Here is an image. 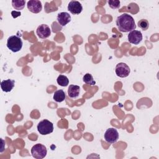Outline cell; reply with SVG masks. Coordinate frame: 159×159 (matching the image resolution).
Wrapping results in <instances>:
<instances>
[{
	"mask_svg": "<svg viewBox=\"0 0 159 159\" xmlns=\"http://www.w3.org/2000/svg\"><path fill=\"white\" fill-rule=\"evenodd\" d=\"M57 19L59 24L61 27H63V26H65L67 24H68L71 21V18L70 15L68 12H61L58 14Z\"/></svg>",
	"mask_w": 159,
	"mask_h": 159,
	"instance_id": "8fae6325",
	"label": "cell"
},
{
	"mask_svg": "<svg viewBox=\"0 0 159 159\" xmlns=\"http://www.w3.org/2000/svg\"><path fill=\"white\" fill-rule=\"evenodd\" d=\"M28 9L32 13H39L42 9V2L38 0H30L27 3Z\"/></svg>",
	"mask_w": 159,
	"mask_h": 159,
	"instance_id": "9c48e42d",
	"label": "cell"
},
{
	"mask_svg": "<svg viewBox=\"0 0 159 159\" xmlns=\"http://www.w3.org/2000/svg\"><path fill=\"white\" fill-rule=\"evenodd\" d=\"M83 81L85 83H86L88 84H89L91 86H94L96 84V81L93 79V77L92 75L90 74V73H86L83 76Z\"/></svg>",
	"mask_w": 159,
	"mask_h": 159,
	"instance_id": "e0dca14e",
	"label": "cell"
},
{
	"mask_svg": "<svg viewBox=\"0 0 159 159\" xmlns=\"http://www.w3.org/2000/svg\"><path fill=\"white\" fill-rule=\"evenodd\" d=\"M120 1L119 0H109L108 4L110 7L112 9H118L120 7Z\"/></svg>",
	"mask_w": 159,
	"mask_h": 159,
	"instance_id": "d6986e66",
	"label": "cell"
},
{
	"mask_svg": "<svg viewBox=\"0 0 159 159\" xmlns=\"http://www.w3.org/2000/svg\"><path fill=\"white\" fill-rule=\"evenodd\" d=\"M104 137L105 140L109 143H116L119 139V133L114 128H109L104 133Z\"/></svg>",
	"mask_w": 159,
	"mask_h": 159,
	"instance_id": "8992f818",
	"label": "cell"
},
{
	"mask_svg": "<svg viewBox=\"0 0 159 159\" xmlns=\"http://www.w3.org/2000/svg\"><path fill=\"white\" fill-rule=\"evenodd\" d=\"M25 1L24 0H13L12 1V7L17 11H20L23 9L25 7Z\"/></svg>",
	"mask_w": 159,
	"mask_h": 159,
	"instance_id": "9a60e30c",
	"label": "cell"
},
{
	"mask_svg": "<svg viewBox=\"0 0 159 159\" xmlns=\"http://www.w3.org/2000/svg\"><path fill=\"white\" fill-rule=\"evenodd\" d=\"M37 130L40 134L45 135L50 134L53 131V124L47 119H43L37 125Z\"/></svg>",
	"mask_w": 159,
	"mask_h": 159,
	"instance_id": "3957f363",
	"label": "cell"
},
{
	"mask_svg": "<svg viewBox=\"0 0 159 159\" xmlns=\"http://www.w3.org/2000/svg\"><path fill=\"white\" fill-rule=\"evenodd\" d=\"M36 33L39 38L45 39L48 38L50 35L51 30L48 27V25L43 24L40 25L37 27L36 30Z\"/></svg>",
	"mask_w": 159,
	"mask_h": 159,
	"instance_id": "ba28073f",
	"label": "cell"
},
{
	"mask_svg": "<svg viewBox=\"0 0 159 159\" xmlns=\"http://www.w3.org/2000/svg\"><path fill=\"white\" fill-rule=\"evenodd\" d=\"M47 153V148L41 143H37L31 148V154L36 159L43 158L46 156Z\"/></svg>",
	"mask_w": 159,
	"mask_h": 159,
	"instance_id": "277c9868",
	"label": "cell"
},
{
	"mask_svg": "<svg viewBox=\"0 0 159 159\" xmlns=\"http://www.w3.org/2000/svg\"><path fill=\"white\" fill-rule=\"evenodd\" d=\"M15 81L11 79H7L6 80H3L1 82V89L6 93H8L11 91L14 86Z\"/></svg>",
	"mask_w": 159,
	"mask_h": 159,
	"instance_id": "7c38bea8",
	"label": "cell"
},
{
	"mask_svg": "<svg viewBox=\"0 0 159 159\" xmlns=\"http://www.w3.org/2000/svg\"><path fill=\"white\" fill-rule=\"evenodd\" d=\"M57 81L60 86H63V87L68 86L69 83L68 78L63 75H60L57 79Z\"/></svg>",
	"mask_w": 159,
	"mask_h": 159,
	"instance_id": "2e32d148",
	"label": "cell"
},
{
	"mask_svg": "<svg viewBox=\"0 0 159 159\" xmlns=\"http://www.w3.org/2000/svg\"><path fill=\"white\" fill-rule=\"evenodd\" d=\"M116 25L120 32H128L136 29V25L134 18L129 14L124 13L117 17Z\"/></svg>",
	"mask_w": 159,
	"mask_h": 159,
	"instance_id": "6da1fadb",
	"label": "cell"
},
{
	"mask_svg": "<svg viewBox=\"0 0 159 159\" xmlns=\"http://www.w3.org/2000/svg\"><path fill=\"white\" fill-rule=\"evenodd\" d=\"M11 13L12 14V16L14 18H16L17 16H20V12H17V11H12Z\"/></svg>",
	"mask_w": 159,
	"mask_h": 159,
	"instance_id": "ffe728a7",
	"label": "cell"
},
{
	"mask_svg": "<svg viewBox=\"0 0 159 159\" xmlns=\"http://www.w3.org/2000/svg\"><path fill=\"white\" fill-rule=\"evenodd\" d=\"M138 26L143 30H147L149 27V23L147 19H141L138 22Z\"/></svg>",
	"mask_w": 159,
	"mask_h": 159,
	"instance_id": "ac0fdd59",
	"label": "cell"
},
{
	"mask_svg": "<svg viewBox=\"0 0 159 159\" xmlns=\"http://www.w3.org/2000/svg\"><path fill=\"white\" fill-rule=\"evenodd\" d=\"M22 41L21 39L17 35L10 36L7 40V47L13 52L20 51L22 47Z\"/></svg>",
	"mask_w": 159,
	"mask_h": 159,
	"instance_id": "7a4b0ae2",
	"label": "cell"
},
{
	"mask_svg": "<svg viewBox=\"0 0 159 159\" xmlns=\"http://www.w3.org/2000/svg\"><path fill=\"white\" fill-rule=\"evenodd\" d=\"M68 10L73 14H79L83 11V6L79 1H71L68 5Z\"/></svg>",
	"mask_w": 159,
	"mask_h": 159,
	"instance_id": "30bf717a",
	"label": "cell"
},
{
	"mask_svg": "<svg viewBox=\"0 0 159 159\" xmlns=\"http://www.w3.org/2000/svg\"><path fill=\"white\" fill-rule=\"evenodd\" d=\"M142 32L139 30H134L130 31L127 35V39L130 43L134 45H138L142 40Z\"/></svg>",
	"mask_w": 159,
	"mask_h": 159,
	"instance_id": "52a82bcc",
	"label": "cell"
},
{
	"mask_svg": "<svg viewBox=\"0 0 159 159\" xmlns=\"http://www.w3.org/2000/svg\"><path fill=\"white\" fill-rule=\"evenodd\" d=\"M66 98V95L63 90L62 89H59L56 91H55L53 94V99L57 102H61L65 100Z\"/></svg>",
	"mask_w": 159,
	"mask_h": 159,
	"instance_id": "5bb4252c",
	"label": "cell"
},
{
	"mask_svg": "<svg viewBox=\"0 0 159 159\" xmlns=\"http://www.w3.org/2000/svg\"><path fill=\"white\" fill-rule=\"evenodd\" d=\"M80 88L79 86L70 84L68 89V96L71 98H76L80 94Z\"/></svg>",
	"mask_w": 159,
	"mask_h": 159,
	"instance_id": "4fadbf2b",
	"label": "cell"
},
{
	"mask_svg": "<svg viewBox=\"0 0 159 159\" xmlns=\"http://www.w3.org/2000/svg\"><path fill=\"white\" fill-rule=\"evenodd\" d=\"M115 71L117 76L120 78H125L129 75L130 69L126 63L120 62L116 65Z\"/></svg>",
	"mask_w": 159,
	"mask_h": 159,
	"instance_id": "5b68a950",
	"label": "cell"
}]
</instances>
